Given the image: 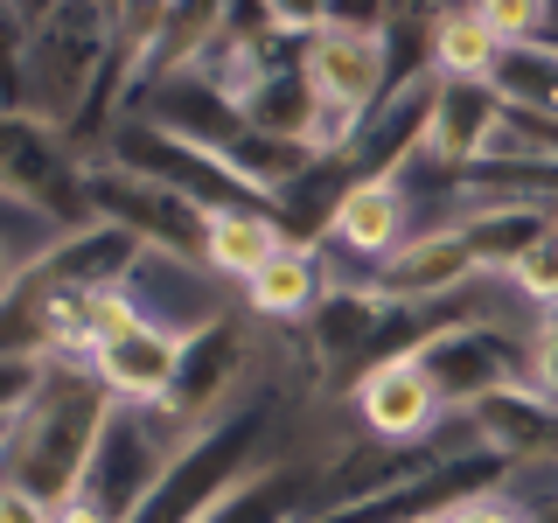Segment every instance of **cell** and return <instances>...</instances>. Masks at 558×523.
Segmentation results:
<instances>
[{
  "mask_svg": "<svg viewBox=\"0 0 558 523\" xmlns=\"http://www.w3.org/2000/svg\"><path fill=\"white\" fill-rule=\"evenodd\" d=\"M105 412H112V391H105L92 363L49 356L35 405L22 418H8V496L35 502V510H57L63 496H77L98 461Z\"/></svg>",
  "mask_w": 558,
  "mask_h": 523,
  "instance_id": "cell-1",
  "label": "cell"
},
{
  "mask_svg": "<svg viewBox=\"0 0 558 523\" xmlns=\"http://www.w3.org/2000/svg\"><path fill=\"white\" fill-rule=\"evenodd\" d=\"M412 231H426L412 203V174L405 168H377V174H356V182L336 196V209L322 217V258H328V279H363L377 258H391Z\"/></svg>",
  "mask_w": 558,
  "mask_h": 523,
  "instance_id": "cell-2",
  "label": "cell"
},
{
  "mask_svg": "<svg viewBox=\"0 0 558 523\" xmlns=\"http://www.w3.org/2000/svg\"><path fill=\"white\" fill-rule=\"evenodd\" d=\"M482 272H496L488 252H482V231L468 217H447V223L412 231L391 258H377V266L363 279H349V287H371L384 307H440L447 293H468Z\"/></svg>",
  "mask_w": 558,
  "mask_h": 523,
  "instance_id": "cell-3",
  "label": "cell"
},
{
  "mask_svg": "<svg viewBox=\"0 0 558 523\" xmlns=\"http://www.w3.org/2000/svg\"><path fill=\"white\" fill-rule=\"evenodd\" d=\"M119 287L133 293L140 321L168 328V336H182V342H196V336L231 321V314H223V279L209 272L196 252H182V244H140Z\"/></svg>",
  "mask_w": 558,
  "mask_h": 523,
  "instance_id": "cell-4",
  "label": "cell"
},
{
  "mask_svg": "<svg viewBox=\"0 0 558 523\" xmlns=\"http://www.w3.org/2000/svg\"><path fill=\"white\" fill-rule=\"evenodd\" d=\"M349 405H356V426L384 447H426L433 433H440V418H461L440 398V384H433L418 349L363 363V377L349 384Z\"/></svg>",
  "mask_w": 558,
  "mask_h": 523,
  "instance_id": "cell-5",
  "label": "cell"
},
{
  "mask_svg": "<svg viewBox=\"0 0 558 523\" xmlns=\"http://www.w3.org/2000/svg\"><path fill=\"white\" fill-rule=\"evenodd\" d=\"M182 363H189V342L168 336L154 321H133L119 342H105L92 356V370L105 377V391L126 398V405H168L174 384H182Z\"/></svg>",
  "mask_w": 558,
  "mask_h": 523,
  "instance_id": "cell-6",
  "label": "cell"
},
{
  "mask_svg": "<svg viewBox=\"0 0 558 523\" xmlns=\"http://www.w3.org/2000/svg\"><path fill=\"white\" fill-rule=\"evenodd\" d=\"M322 301H328V258L314 252V244H301V238H287L266 266L244 279V314H252V321L307 328Z\"/></svg>",
  "mask_w": 558,
  "mask_h": 523,
  "instance_id": "cell-7",
  "label": "cell"
},
{
  "mask_svg": "<svg viewBox=\"0 0 558 523\" xmlns=\"http://www.w3.org/2000/svg\"><path fill=\"white\" fill-rule=\"evenodd\" d=\"M287 244V231H279V217L266 203H231V209H209L203 217V266L217 279H252L266 258Z\"/></svg>",
  "mask_w": 558,
  "mask_h": 523,
  "instance_id": "cell-8",
  "label": "cell"
},
{
  "mask_svg": "<svg viewBox=\"0 0 558 523\" xmlns=\"http://www.w3.org/2000/svg\"><path fill=\"white\" fill-rule=\"evenodd\" d=\"M502 57H510V42H502L475 8H447L440 28H433L426 70H433V77H453V84H496Z\"/></svg>",
  "mask_w": 558,
  "mask_h": 523,
  "instance_id": "cell-9",
  "label": "cell"
},
{
  "mask_svg": "<svg viewBox=\"0 0 558 523\" xmlns=\"http://www.w3.org/2000/svg\"><path fill=\"white\" fill-rule=\"evenodd\" d=\"M502 287H510L523 307H558V217L531 244H517V258L502 266Z\"/></svg>",
  "mask_w": 558,
  "mask_h": 523,
  "instance_id": "cell-10",
  "label": "cell"
},
{
  "mask_svg": "<svg viewBox=\"0 0 558 523\" xmlns=\"http://www.w3.org/2000/svg\"><path fill=\"white\" fill-rule=\"evenodd\" d=\"M502 42H551V0H468Z\"/></svg>",
  "mask_w": 558,
  "mask_h": 523,
  "instance_id": "cell-11",
  "label": "cell"
},
{
  "mask_svg": "<svg viewBox=\"0 0 558 523\" xmlns=\"http://www.w3.org/2000/svg\"><path fill=\"white\" fill-rule=\"evenodd\" d=\"M433 523H531V496H523L517 475H502L496 488H482V496L453 502V510L433 516Z\"/></svg>",
  "mask_w": 558,
  "mask_h": 523,
  "instance_id": "cell-12",
  "label": "cell"
},
{
  "mask_svg": "<svg viewBox=\"0 0 558 523\" xmlns=\"http://www.w3.org/2000/svg\"><path fill=\"white\" fill-rule=\"evenodd\" d=\"M258 22L272 35H293V42H307V35H322L336 22V0H258Z\"/></svg>",
  "mask_w": 558,
  "mask_h": 523,
  "instance_id": "cell-13",
  "label": "cell"
},
{
  "mask_svg": "<svg viewBox=\"0 0 558 523\" xmlns=\"http://www.w3.org/2000/svg\"><path fill=\"white\" fill-rule=\"evenodd\" d=\"M49 523H119V516L105 510L98 496H84V488H77V496H63L57 510H49Z\"/></svg>",
  "mask_w": 558,
  "mask_h": 523,
  "instance_id": "cell-14",
  "label": "cell"
},
{
  "mask_svg": "<svg viewBox=\"0 0 558 523\" xmlns=\"http://www.w3.org/2000/svg\"><path fill=\"white\" fill-rule=\"evenodd\" d=\"M551 42H558V0H551Z\"/></svg>",
  "mask_w": 558,
  "mask_h": 523,
  "instance_id": "cell-15",
  "label": "cell"
}]
</instances>
